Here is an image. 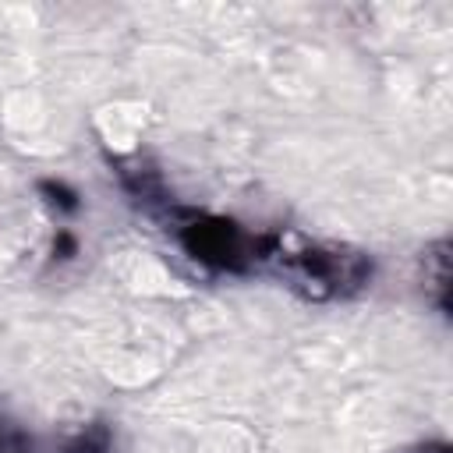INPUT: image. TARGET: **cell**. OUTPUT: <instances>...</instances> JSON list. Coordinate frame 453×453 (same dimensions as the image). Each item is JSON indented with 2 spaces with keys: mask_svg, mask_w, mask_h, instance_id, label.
<instances>
[{
  "mask_svg": "<svg viewBox=\"0 0 453 453\" xmlns=\"http://www.w3.org/2000/svg\"><path fill=\"white\" fill-rule=\"evenodd\" d=\"M173 216V230L180 248L219 273H248L255 262L276 255L280 237L276 234H248L230 219L209 216V212H195V209H170Z\"/></svg>",
  "mask_w": 453,
  "mask_h": 453,
  "instance_id": "1",
  "label": "cell"
},
{
  "mask_svg": "<svg viewBox=\"0 0 453 453\" xmlns=\"http://www.w3.org/2000/svg\"><path fill=\"white\" fill-rule=\"evenodd\" d=\"M283 273L301 287L304 297L333 301L357 294L372 276V258L347 244H311L283 255Z\"/></svg>",
  "mask_w": 453,
  "mask_h": 453,
  "instance_id": "2",
  "label": "cell"
},
{
  "mask_svg": "<svg viewBox=\"0 0 453 453\" xmlns=\"http://www.w3.org/2000/svg\"><path fill=\"white\" fill-rule=\"evenodd\" d=\"M113 446V435L106 425H88L81 435H74L60 453H110Z\"/></svg>",
  "mask_w": 453,
  "mask_h": 453,
  "instance_id": "3",
  "label": "cell"
},
{
  "mask_svg": "<svg viewBox=\"0 0 453 453\" xmlns=\"http://www.w3.org/2000/svg\"><path fill=\"white\" fill-rule=\"evenodd\" d=\"M39 191L42 195H50V202L57 205V209H64V212H74L81 202H78V191H71L67 184H60V180H39Z\"/></svg>",
  "mask_w": 453,
  "mask_h": 453,
  "instance_id": "4",
  "label": "cell"
},
{
  "mask_svg": "<svg viewBox=\"0 0 453 453\" xmlns=\"http://www.w3.org/2000/svg\"><path fill=\"white\" fill-rule=\"evenodd\" d=\"M0 453H32V442L21 432L0 428Z\"/></svg>",
  "mask_w": 453,
  "mask_h": 453,
  "instance_id": "5",
  "label": "cell"
},
{
  "mask_svg": "<svg viewBox=\"0 0 453 453\" xmlns=\"http://www.w3.org/2000/svg\"><path fill=\"white\" fill-rule=\"evenodd\" d=\"M53 255H57V258H74V255H78V241H74L71 234H57Z\"/></svg>",
  "mask_w": 453,
  "mask_h": 453,
  "instance_id": "6",
  "label": "cell"
}]
</instances>
